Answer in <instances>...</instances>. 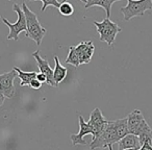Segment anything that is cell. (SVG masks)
Returning a JSON list of instances; mask_svg holds the SVG:
<instances>
[{
    "label": "cell",
    "mask_w": 152,
    "mask_h": 150,
    "mask_svg": "<svg viewBox=\"0 0 152 150\" xmlns=\"http://www.w3.org/2000/svg\"><path fill=\"white\" fill-rule=\"evenodd\" d=\"M22 10L24 12V15L26 18V25H27V31H26V37L30 38L36 42L37 46H40L42 43L43 38L46 34L47 30L45 27L41 25L39 22L38 17H37L36 13L32 12L29 7H27L25 2L22 3Z\"/></svg>",
    "instance_id": "6da1fadb"
},
{
    "label": "cell",
    "mask_w": 152,
    "mask_h": 150,
    "mask_svg": "<svg viewBox=\"0 0 152 150\" xmlns=\"http://www.w3.org/2000/svg\"><path fill=\"white\" fill-rule=\"evenodd\" d=\"M94 25L97 28V31L99 34V40L101 42H105L108 46H113L117 38V34L122 31V28L117 23L113 22L108 18H104L103 21L93 22Z\"/></svg>",
    "instance_id": "7a4b0ae2"
},
{
    "label": "cell",
    "mask_w": 152,
    "mask_h": 150,
    "mask_svg": "<svg viewBox=\"0 0 152 150\" xmlns=\"http://www.w3.org/2000/svg\"><path fill=\"white\" fill-rule=\"evenodd\" d=\"M123 14L125 21H129L134 17L144 16L145 13L152 11V1L151 0H127V4L120 9Z\"/></svg>",
    "instance_id": "3957f363"
},
{
    "label": "cell",
    "mask_w": 152,
    "mask_h": 150,
    "mask_svg": "<svg viewBox=\"0 0 152 150\" xmlns=\"http://www.w3.org/2000/svg\"><path fill=\"white\" fill-rule=\"evenodd\" d=\"M13 10L14 12L17 13L18 19L15 23H11L7 19L5 18H2V21L7 27L10 28V34L9 36L7 37V40H14V41H18L19 40V34L21 32H25L27 31V25H26V18L25 15H24V12L22 10V7H20L19 4L15 3L13 5Z\"/></svg>",
    "instance_id": "277c9868"
},
{
    "label": "cell",
    "mask_w": 152,
    "mask_h": 150,
    "mask_svg": "<svg viewBox=\"0 0 152 150\" xmlns=\"http://www.w3.org/2000/svg\"><path fill=\"white\" fill-rule=\"evenodd\" d=\"M118 142L119 139L117 135L116 129H115L114 121H108L107 125L101 132V135H98L95 139H92L90 148H91V150H95L97 148H106L110 145L118 143Z\"/></svg>",
    "instance_id": "5b68a950"
},
{
    "label": "cell",
    "mask_w": 152,
    "mask_h": 150,
    "mask_svg": "<svg viewBox=\"0 0 152 150\" xmlns=\"http://www.w3.org/2000/svg\"><path fill=\"white\" fill-rule=\"evenodd\" d=\"M90 124L92 128V135H93V139L97 138L98 135H101V132L104 130L105 126L107 125L108 120H106L105 118L102 115L100 108H95L93 110V112L90 115V120L88 122Z\"/></svg>",
    "instance_id": "8992f818"
},
{
    "label": "cell",
    "mask_w": 152,
    "mask_h": 150,
    "mask_svg": "<svg viewBox=\"0 0 152 150\" xmlns=\"http://www.w3.org/2000/svg\"><path fill=\"white\" fill-rule=\"evenodd\" d=\"M16 76H18V74L14 69L7 73L0 74V92L5 98H13L15 95L16 89L14 86V79Z\"/></svg>",
    "instance_id": "52a82bcc"
},
{
    "label": "cell",
    "mask_w": 152,
    "mask_h": 150,
    "mask_svg": "<svg viewBox=\"0 0 152 150\" xmlns=\"http://www.w3.org/2000/svg\"><path fill=\"white\" fill-rule=\"evenodd\" d=\"M32 57L37 61V64H38V67L40 69V73L44 74L47 78V83L50 85L51 87H55L57 88L56 83L54 81V78H53V69L50 67L49 63L47 61V59H45L44 57H42L40 55V51L37 50L32 53Z\"/></svg>",
    "instance_id": "ba28073f"
},
{
    "label": "cell",
    "mask_w": 152,
    "mask_h": 150,
    "mask_svg": "<svg viewBox=\"0 0 152 150\" xmlns=\"http://www.w3.org/2000/svg\"><path fill=\"white\" fill-rule=\"evenodd\" d=\"M78 124H79V131L76 135H72L70 137L72 141V145H87V142L85 141V135H92V128L88 122H86L83 117L78 114Z\"/></svg>",
    "instance_id": "9c48e42d"
},
{
    "label": "cell",
    "mask_w": 152,
    "mask_h": 150,
    "mask_svg": "<svg viewBox=\"0 0 152 150\" xmlns=\"http://www.w3.org/2000/svg\"><path fill=\"white\" fill-rule=\"evenodd\" d=\"M75 48L76 51H77V54H78L80 65L89 64L91 61L94 52H95V46H94L93 42H91V41H83L77 46H75Z\"/></svg>",
    "instance_id": "30bf717a"
},
{
    "label": "cell",
    "mask_w": 152,
    "mask_h": 150,
    "mask_svg": "<svg viewBox=\"0 0 152 150\" xmlns=\"http://www.w3.org/2000/svg\"><path fill=\"white\" fill-rule=\"evenodd\" d=\"M145 121V118L143 116V113L139 110L135 108L133 110L130 114L127 116V125H128V130L129 133L137 135V130L141 127L142 123Z\"/></svg>",
    "instance_id": "8fae6325"
},
{
    "label": "cell",
    "mask_w": 152,
    "mask_h": 150,
    "mask_svg": "<svg viewBox=\"0 0 152 150\" xmlns=\"http://www.w3.org/2000/svg\"><path fill=\"white\" fill-rule=\"evenodd\" d=\"M85 3V9L88 10L93 7H100L104 9L106 13V18L110 19V12H112V5L116 3L118 0H81Z\"/></svg>",
    "instance_id": "7c38bea8"
},
{
    "label": "cell",
    "mask_w": 152,
    "mask_h": 150,
    "mask_svg": "<svg viewBox=\"0 0 152 150\" xmlns=\"http://www.w3.org/2000/svg\"><path fill=\"white\" fill-rule=\"evenodd\" d=\"M141 148L139 137L134 135H127L123 139L118 142V149L119 150H127V149H137Z\"/></svg>",
    "instance_id": "4fadbf2b"
},
{
    "label": "cell",
    "mask_w": 152,
    "mask_h": 150,
    "mask_svg": "<svg viewBox=\"0 0 152 150\" xmlns=\"http://www.w3.org/2000/svg\"><path fill=\"white\" fill-rule=\"evenodd\" d=\"M137 137H139L141 146L144 145L145 143L152 144V129L146 120L142 123L141 127H140L139 130H137Z\"/></svg>",
    "instance_id": "5bb4252c"
},
{
    "label": "cell",
    "mask_w": 152,
    "mask_h": 150,
    "mask_svg": "<svg viewBox=\"0 0 152 150\" xmlns=\"http://www.w3.org/2000/svg\"><path fill=\"white\" fill-rule=\"evenodd\" d=\"M54 63H55V66H54V69H53V78H54V81L56 83V86L58 87L59 83L66 78L67 76V68L64 67L61 63H59V59H58V56L57 55H54Z\"/></svg>",
    "instance_id": "9a60e30c"
},
{
    "label": "cell",
    "mask_w": 152,
    "mask_h": 150,
    "mask_svg": "<svg viewBox=\"0 0 152 150\" xmlns=\"http://www.w3.org/2000/svg\"><path fill=\"white\" fill-rule=\"evenodd\" d=\"M18 74V77L20 78V86L21 87H24V86H30V83H31L32 79H34L38 75V73L34 71L32 72H26V71H22L20 68L18 67H14L13 68Z\"/></svg>",
    "instance_id": "2e32d148"
},
{
    "label": "cell",
    "mask_w": 152,
    "mask_h": 150,
    "mask_svg": "<svg viewBox=\"0 0 152 150\" xmlns=\"http://www.w3.org/2000/svg\"><path fill=\"white\" fill-rule=\"evenodd\" d=\"M114 125H115V129H116L119 141H120L121 139H123L124 137H126L127 135H129L128 125H127V117L123 119L115 120Z\"/></svg>",
    "instance_id": "e0dca14e"
},
{
    "label": "cell",
    "mask_w": 152,
    "mask_h": 150,
    "mask_svg": "<svg viewBox=\"0 0 152 150\" xmlns=\"http://www.w3.org/2000/svg\"><path fill=\"white\" fill-rule=\"evenodd\" d=\"M65 63L74 66L75 68H78L79 66H80L79 57H78V54H77V51H76L75 46L69 47V53H68L67 59H65Z\"/></svg>",
    "instance_id": "ac0fdd59"
},
{
    "label": "cell",
    "mask_w": 152,
    "mask_h": 150,
    "mask_svg": "<svg viewBox=\"0 0 152 150\" xmlns=\"http://www.w3.org/2000/svg\"><path fill=\"white\" fill-rule=\"evenodd\" d=\"M58 11L64 17H70L74 14V7L68 1H63L61 7H58Z\"/></svg>",
    "instance_id": "d6986e66"
},
{
    "label": "cell",
    "mask_w": 152,
    "mask_h": 150,
    "mask_svg": "<svg viewBox=\"0 0 152 150\" xmlns=\"http://www.w3.org/2000/svg\"><path fill=\"white\" fill-rule=\"evenodd\" d=\"M39 1H41V2L43 3L42 10H41L42 13L46 11V9L48 7H55V9H58L61 4V1H57V0H39Z\"/></svg>",
    "instance_id": "ffe728a7"
},
{
    "label": "cell",
    "mask_w": 152,
    "mask_h": 150,
    "mask_svg": "<svg viewBox=\"0 0 152 150\" xmlns=\"http://www.w3.org/2000/svg\"><path fill=\"white\" fill-rule=\"evenodd\" d=\"M42 85H43V83H41L38 79L34 78V79H32V80H31L29 87L32 88V89H34V90H38V89H40V88L42 87Z\"/></svg>",
    "instance_id": "44dd1931"
},
{
    "label": "cell",
    "mask_w": 152,
    "mask_h": 150,
    "mask_svg": "<svg viewBox=\"0 0 152 150\" xmlns=\"http://www.w3.org/2000/svg\"><path fill=\"white\" fill-rule=\"evenodd\" d=\"M36 78L38 79V80L40 81L41 83H47V78H46V76H45L44 74H42V73H38V75H37Z\"/></svg>",
    "instance_id": "7402d4cb"
},
{
    "label": "cell",
    "mask_w": 152,
    "mask_h": 150,
    "mask_svg": "<svg viewBox=\"0 0 152 150\" xmlns=\"http://www.w3.org/2000/svg\"><path fill=\"white\" fill-rule=\"evenodd\" d=\"M4 100H5V97H4V95H3L1 92H0V106L2 105L3 104V102H4Z\"/></svg>",
    "instance_id": "603a6c76"
},
{
    "label": "cell",
    "mask_w": 152,
    "mask_h": 150,
    "mask_svg": "<svg viewBox=\"0 0 152 150\" xmlns=\"http://www.w3.org/2000/svg\"><path fill=\"white\" fill-rule=\"evenodd\" d=\"M107 148H108V150H113V145H110Z\"/></svg>",
    "instance_id": "cb8c5ba5"
},
{
    "label": "cell",
    "mask_w": 152,
    "mask_h": 150,
    "mask_svg": "<svg viewBox=\"0 0 152 150\" xmlns=\"http://www.w3.org/2000/svg\"><path fill=\"white\" fill-rule=\"evenodd\" d=\"M127 150H137V149H127Z\"/></svg>",
    "instance_id": "d4e9b609"
},
{
    "label": "cell",
    "mask_w": 152,
    "mask_h": 150,
    "mask_svg": "<svg viewBox=\"0 0 152 150\" xmlns=\"http://www.w3.org/2000/svg\"><path fill=\"white\" fill-rule=\"evenodd\" d=\"M0 19H2V18H1V17H0Z\"/></svg>",
    "instance_id": "484cf974"
}]
</instances>
